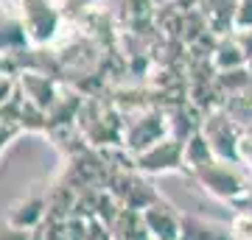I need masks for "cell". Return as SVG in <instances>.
<instances>
[{"label":"cell","instance_id":"1","mask_svg":"<svg viewBox=\"0 0 252 240\" xmlns=\"http://www.w3.org/2000/svg\"><path fill=\"white\" fill-rule=\"evenodd\" d=\"M193 182H196L207 196H213L216 201H227V204H238L247 190L252 187V176L238 165V162H230V160H210L207 165L190 173Z\"/></svg>","mask_w":252,"mask_h":240},{"label":"cell","instance_id":"2","mask_svg":"<svg viewBox=\"0 0 252 240\" xmlns=\"http://www.w3.org/2000/svg\"><path fill=\"white\" fill-rule=\"evenodd\" d=\"M14 9H17L34 48H48L62 31L64 11L59 0H17Z\"/></svg>","mask_w":252,"mask_h":240},{"label":"cell","instance_id":"3","mask_svg":"<svg viewBox=\"0 0 252 240\" xmlns=\"http://www.w3.org/2000/svg\"><path fill=\"white\" fill-rule=\"evenodd\" d=\"M199 129L207 137V142H210V148L219 160L238 162V145H241L244 132L221 112V107L205 112V117L199 120Z\"/></svg>","mask_w":252,"mask_h":240},{"label":"cell","instance_id":"4","mask_svg":"<svg viewBox=\"0 0 252 240\" xmlns=\"http://www.w3.org/2000/svg\"><path fill=\"white\" fill-rule=\"evenodd\" d=\"M135 168L146 176H157V173H177L185 170L182 162V140L174 134H165L162 140H157L154 145H149L146 151L135 154Z\"/></svg>","mask_w":252,"mask_h":240},{"label":"cell","instance_id":"5","mask_svg":"<svg viewBox=\"0 0 252 240\" xmlns=\"http://www.w3.org/2000/svg\"><path fill=\"white\" fill-rule=\"evenodd\" d=\"M165 134H171L165 112L160 109H140L124 129V145L132 154L146 151L149 145H154L157 140H162Z\"/></svg>","mask_w":252,"mask_h":240},{"label":"cell","instance_id":"6","mask_svg":"<svg viewBox=\"0 0 252 240\" xmlns=\"http://www.w3.org/2000/svg\"><path fill=\"white\" fill-rule=\"evenodd\" d=\"M149 238L154 240H182V213L165 198H157L152 207L143 210Z\"/></svg>","mask_w":252,"mask_h":240},{"label":"cell","instance_id":"7","mask_svg":"<svg viewBox=\"0 0 252 240\" xmlns=\"http://www.w3.org/2000/svg\"><path fill=\"white\" fill-rule=\"evenodd\" d=\"M48 218V190H28L9 207L6 221L23 229H39Z\"/></svg>","mask_w":252,"mask_h":240},{"label":"cell","instance_id":"8","mask_svg":"<svg viewBox=\"0 0 252 240\" xmlns=\"http://www.w3.org/2000/svg\"><path fill=\"white\" fill-rule=\"evenodd\" d=\"M28 48H34V45L28 39V31L23 26V20H20L17 9L14 11L6 9L0 14V53L17 59L20 53H26Z\"/></svg>","mask_w":252,"mask_h":240},{"label":"cell","instance_id":"9","mask_svg":"<svg viewBox=\"0 0 252 240\" xmlns=\"http://www.w3.org/2000/svg\"><path fill=\"white\" fill-rule=\"evenodd\" d=\"M109 235L112 240H149L143 210H132V207H115V213L107 218Z\"/></svg>","mask_w":252,"mask_h":240},{"label":"cell","instance_id":"10","mask_svg":"<svg viewBox=\"0 0 252 240\" xmlns=\"http://www.w3.org/2000/svg\"><path fill=\"white\" fill-rule=\"evenodd\" d=\"M182 240H235L227 221L182 213Z\"/></svg>","mask_w":252,"mask_h":240},{"label":"cell","instance_id":"11","mask_svg":"<svg viewBox=\"0 0 252 240\" xmlns=\"http://www.w3.org/2000/svg\"><path fill=\"white\" fill-rule=\"evenodd\" d=\"M247 51L241 48L238 36L235 34H224V36H216V45L210 51V64L216 73H227V70H241L247 67Z\"/></svg>","mask_w":252,"mask_h":240},{"label":"cell","instance_id":"12","mask_svg":"<svg viewBox=\"0 0 252 240\" xmlns=\"http://www.w3.org/2000/svg\"><path fill=\"white\" fill-rule=\"evenodd\" d=\"M235 3L238 0H202L205 6V26L216 36L235 31Z\"/></svg>","mask_w":252,"mask_h":240},{"label":"cell","instance_id":"13","mask_svg":"<svg viewBox=\"0 0 252 240\" xmlns=\"http://www.w3.org/2000/svg\"><path fill=\"white\" fill-rule=\"evenodd\" d=\"M221 112H224L241 132H252V92H250V87L224 95V98H221Z\"/></svg>","mask_w":252,"mask_h":240},{"label":"cell","instance_id":"14","mask_svg":"<svg viewBox=\"0 0 252 240\" xmlns=\"http://www.w3.org/2000/svg\"><path fill=\"white\" fill-rule=\"evenodd\" d=\"M210 160H216V154L210 148L207 137L202 134V129H196L188 140L182 142V162H185V170H188V173H196V170L202 168V165H207Z\"/></svg>","mask_w":252,"mask_h":240},{"label":"cell","instance_id":"15","mask_svg":"<svg viewBox=\"0 0 252 240\" xmlns=\"http://www.w3.org/2000/svg\"><path fill=\"white\" fill-rule=\"evenodd\" d=\"M20 98V79L17 73H0V109L11 107Z\"/></svg>","mask_w":252,"mask_h":240},{"label":"cell","instance_id":"16","mask_svg":"<svg viewBox=\"0 0 252 240\" xmlns=\"http://www.w3.org/2000/svg\"><path fill=\"white\" fill-rule=\"evenodd\" d=\"M227 223H230V232H233L235 240H252V213L235 210Z\"/></svg>","mask_w":252,"mask_h":240},{"label":"cell","instance_id":"17","mask_svg":"<svg viewBox=\"0 0 252 240\" xmlns=\"http://www.w3.org/2000/svg\"><path fill=\"white\" fill-rule=\"evenodd\" d=\"M0 240H36V229H23V226H14L3 218L0 221Z\"/></svg>","mask_w":252,"mask_h":240},{"label":"cell","instance_id":"18","mask_svg":"<svg viewBox=\"0 0 252 240\" xmlns=\"http://www.w3.org/2000/svg\"><path fill=\"white\" fill-rule=\"evenodd\" d=\"M252 28V0H238L235 3V31Z\"/></svg>","mask_w":252,"mask_h":240},{"label":"cell","instance_id":"19","mask_svg":"<svg viewBox=\"0 0 252 240\" xmlns=\"http://www.w3.org/2000/svg\"><path fill=\"white\" fill-rule=\"evenodd\" d=\"M238 165L252 176V132H244L241 145H238Z\"/></svg>","mask_w":252,"mask_h":240},{"label":"cell","instance_id":"20","mask_svg":"<svg viewBox=\"0 0 252 240\" xmlns=\"http://www.w3.org/2000/svg\"><path fill=\"white\" fill-rule=\"evenodd\" d=\"M14 134H17V126L14 123H0V151L9 145V140L14 137Z\"/></svg>","mask_w":252,"mask_h":240},{"label":"cell","instance_id":"21","mask_svg":"<svg viewBox=\"0 0 252 240\" xmlns=\"http://www.w3.org/2000/svg\"><path fill=\"white\" fill-rule=\"evenodd\" d=\"M233 34L238 36L241 48L247 51V59H252V28H247V31H233Z\"/></svg>","mask_w":252,"mask_h":240},{"label":"cell","instance_id":"22","mask_svg":"<svg viewBox=\"0 0 252 240\" xmlns=\"http://www.w3.org/2000/svg\"><path fill=\"white\" fill-rule=\"evenodd\" d=\"M235 210H247V213H252V187L247 190V196H244L241 201L235 204Z\"/></svg>","mask_w":252,"mask_h":240},{"label":"cell","instance_id":"23","mask_svg":"<svg viewBox=\"0 0 252 240\" xmlns=\"http://www.w3.org/2000/svg\"><path fill=\"white\" fill-rule=\"evenodd\" d=\"M3 11H6V0H0V14H3Z\"/></svg>","mask_w":252,"mask_h":240},{"label":"cell","instance_id":"24","mask_svg":"<svg viewBox=\"0 0 252 240\" xmlns=\"http://www.w3.org/2000/svg\"><path fill=\"white\" fill-rule=\"evenodd\" d=\"M14 3H17V0H11V6H14Z\"/></svg>","mask_w":252,"mask_h":240},{"label":"cell","instance_id":"25","mask_svg":"<svg viewBox=\"0 0 252 240\" xmlns=\"http://www.w3.org/2000/svg\"><path fill=\"white\" fill-rule=\"evenodd\" d=\"M149 240H154V238H149Z\"/></svg>","mask_w":252,"mask_h":240}]
</instances>
